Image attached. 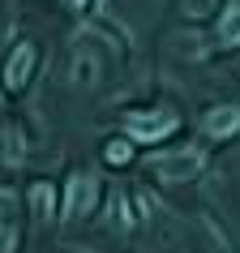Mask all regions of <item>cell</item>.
Instances as JSON below:
<instances>
[{
    "label": "cell",
    "instance_id": "obj_1",
    "mask_svg": "<svg viewBox=\"0 0 240 253\" xmlns=\"http://www.w3.org/2000/svg\"><path fill=\"white\" fill-rule=\"evenodd\" d=\"M124 129H129L137 142H163V137L176 129V112H172V107H155V112H129V116H124Z\"/></svg>",
    "mask_w": 240,
    "mask_h": 253
},
{
    "label": "cell",
    "instance_id": "obj_2",
    "mask_svg": "<svg viewBox=\"0 0 240 253\" xmlns=\"http://www.w3.org/2000/svg\"><path fill=\"white\" fill-rule=\"evenodd\" d=\"M94 198H99V185H94V176H86V172L69 176V189H65V214H69V219H78V214H90V211H94Z\"/></svg>",
    "mask_w": 240,
    "mask_h": 253
},
{
    "label": "cell",
    "instance_id": "obj_3",
    "mask_svg": "<svg viewBox=\"0 0 240 253\" xmlns=\"http://www.w3.org/2000/svg\"><path fill=\"white\" fill-rule=\"evenodd\" d=\"M155 172H159L163 180H189V176H198L201 172L198 146H185V150H176V155H163V159L155 163Z\"/></svg>",
    "mask_w": 240,
    "mask_h": 253
},
{
    "label": "cell",
    "instance_id": "obj_4",
    "mask_svg": "<svg viewBox=\"0 0 240 253\" xmlns=\"http://www.w3.org/2000/svg\"><path fill=\"white\" fill-rule=\"evenodd\" d=\"M201 129H206V137H232V133H240V107L236 103L210 107L206 120H201Z\"/></svg>",
    "mask_w": 240,
    "mask_h": 253
},
{
    "label": "cell",
    "instance_id": "obj_5",
    "mask_svg": "<svg viewBox=\"0 0 240 253\" xmlns=\"http://www.w3.org/2000/svg\"><path fill=\"white\" fill-rule=\"evenodd\" d=\"M30 69H35V47H30V43H22V47L9 56V65H4V86H9V90H26Z\"/></svg>",
    "mask_w": 240,
    "mask_h": 253
},
{
    "label": "cell",
    "instance_id": "obj_6",
    "mask_svg": "<svg viewBox=\"0 0 240 253\" xmlns=\"http://www.w3.org/2000/svg\"><path fill=\"white\" fill-rule=\"evenodd\" d=\"M236 9V17L227 13V22H223V43H240V4H232Z\"/></svg>",
    "mask_w": 240,
    "mask_h": 253
},
{
    "label": "cell",
    "instance_id": "obj_7",
    "mask_svg": "<svg viewBox=\"0 0 240 253\" xmlns=\"http://www.w3.org/2000/svg\"><path fill=\"white\" fill-rule=\"evenodd\" d=\"M35 206H39V219H47V214H52V189H47V185L35 189Z\"/></svg>",
    "mask_w": 240,
    "mask_h": 253
},
{
    "label": "cell",
    "instance_id": "obj_8",
    "mask_svg": "<svg viewBox=\"0 0 240 253\" xmlns=\"http://www.w3.org/2000/svg\"><path fill=\"white\" fill-rule=\"evenodd\" d=\"M129 159V146H124V142H112V146H107V163H124Z\"/></svg>",
    "mask_w": 240,
    "mask_h": 253
},
{
    "label": "cell",
    "instance_id": "obj_9",
    "mask_svg": "<svg viewBox=\"0 0 240 253\" xmlns=\"http://www.w3.org/2000/svg\"><path fill=\"white\" fill-rule=\"evenodd\" d=\"M9 249H13V232L4 227V232H0V253H9Z\"/></svg>",
    "mask_w": 240,
    "mask_h": 253
},
{
    "label": "cell",
    "instance_id": "obj_10",
    "mask_svg": "<svg viewBox=\"0 0 240 253\" xmlns=\"http://www.w3.org/2000/svg\"><path fill=\"white\" fill-rule=\"evenodd\" d=\"M69 4H73V9H78V4H86V0H69Z\"/></svg>",
    "mask_w": 240,
    "mask_h": 253
}]
</instances>
